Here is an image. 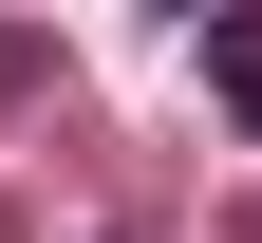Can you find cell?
<instances>
[{
    "mask_svg": "<svg viewBox=\"0 0 262 243\" xmlns=\"http://www.w3.org/2000/svg\"><path fill=\"white\" fill-rule=\"evenodd\" d=\"M206 94L262 131V0H206Z\"/></svg>",
    "mask_w": 262,
    "mask_h": 243,
    "instance_id": "cell-1",
    "label": "cell"
},
{
    "mask_svg": "<svg viewBox=\"0 0 262 243\" xmlns=\"http://www.w3.org/2000/svg\"><path fill=\"white\" fill-rule=\"evenodd\" d=\"M187 19H206V0H187Z\"/></svg>",
    "mask_w": 262,
    "mask_h": 243,
    "instance_id": "cell-2",
    "label": "cell"
}]
</instances>
